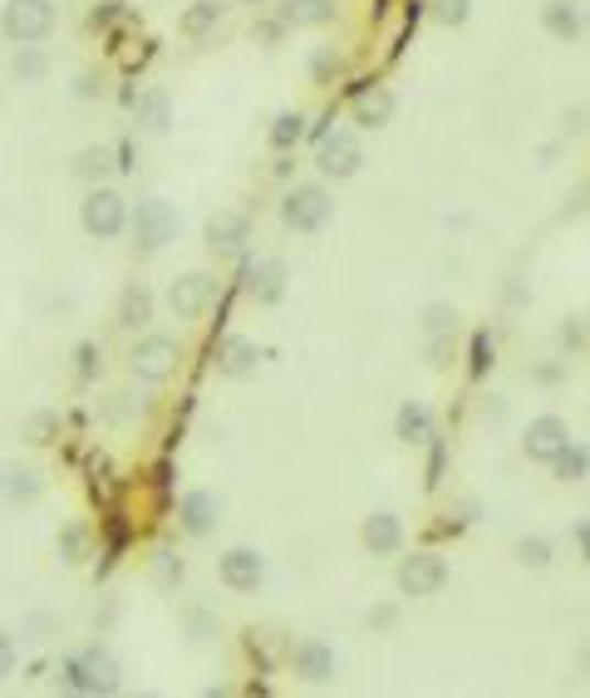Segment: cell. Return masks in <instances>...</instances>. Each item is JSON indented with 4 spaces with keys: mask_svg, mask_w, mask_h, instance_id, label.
<instances>
[{
    "mask_svg": "<svg viewBox=\"0 0 590 698\" xmlns=\"http://www.w3.org/2000/svg\"><path fill=\"white\" fill-rule=\"evenodd\" d=\"M360 542L369 556H398V546H404V522H398L394 512H369L364 526H360Z\"/></svg>",
    "mask_w": 590,
    "mask_h": 698,
    "instance_id": "cell-17",
    "label": "cell"
},
{
    "mask_svg": "<svg viewBox=\"0 0 590 698\" xmlns=\"http://www.w3.org/2000/svg\"><path fill=\"white\" fill-rule=\"evenodd\" d=\"M221 15H227V0H193V6L183 10V20H177V30H183L187 40H203L217 30Z\"/></svg>",
    "mask_w": 590,
    "mask_h": 698,
    "instance_id": "cell-24",
    "label": "cell"
},
{
    "mask_svg": "<svg viewBox=\"0 0 590 698\" xmlns=\"http://www.w3.org/2000/svg\"><path fill=\"white\" fill-rule=\"evenodd\" d=\"M281 20H286L291 30L330 25V20H335V0H286V6H281Z\"/></svg>",
    "mask_w": 590,
    "mask_h": 698,
    "instance_id": "cell-25",
    "label": "cell"
},
{
    "mask_svg": "<svg viewBox=\"0 0 590 698\" xmlns=\"http://www.w3.org/2000/svg\"><path fill=\"white\" fill-rule=\"evenodd\" d=\"M551 472H556L561 482H586V478H590V448H586V443H576V438H571L561 452H556Z\"/></svg>",
    "mask_w": 590,
    "mask_h": 698,
    "instance_id": "cell-28",
    "label": "cell"
},
{
    "mask_svg": "<svg viewBox=\"0 0 590 698\" xmlns=\"http://www.w3.org/2000/svg\"><path fill=\"white\" fill-rule=\"evenodd\" d=\"M256 364H261L256 340H241V335H231V340L217 349V369H221L227 379H247V374H256Z\"/></svg>",
    "mask_w": 590,
    "mask_h": 698,
    "instance_id": "cell-22",
    "label": "cell"
},
{
    "mask_svg": "<svg viewBox=\"0 0 590 698\" xmlns=\"http://www.w3.org/2000/svg\"><path fill=\"white\" fill-rule=\"evenodd\" d=\"M133 123H139V133H148V139H163V133L173 129V94H167L163 84L139 89L133 94Z\"/></svg>",
    "mask_w": 590,
    "mask_h": 698,
    "instance_id": "cell-14",
    "label": "cell"
},
{
    "mask_svg": "<svg viewBox=\"0 0 590 698\" xmlns=\"http://www.w3.org/2000/svg\"><path fill=\"white\" fill-rule=\"evenodd\" d=\"M59 556H65V560L84 556V526H65V532H59Z\"/></svg>",
    "mask_w": 590,
    "mask_h": 698,
    "instance_id": "cell-36",
    "label": "cell"
},
{
    "mask_svg": "<svg viewBox=\"0 0 590 698\" xmlns=\"http://www.w3.org/2000/svg\"><path fill=\"white\" fill-rule=\"evenodd\" d=\"M468 15H472V0H434V20H438V25L458 30V25H468Z\"/></svg>",
    "mask_w": 590,
    "mask_h": 698,
    "instance_id": "cell-33",
    "label": "cell"
},
{
    "mask_svg": "<svg viewBox=\"0 0 590 698\" xmlns=\"http://www.w3.org/2000/svg\"><path fill=\"white\" fill-rule=\"evenodd\" d=\"M59 684H65L69 694H119L123 674H119V659H113L109 650L89 644V650L69 654V659L59 664Z\"/></svg>",
    "mask_w": 590,
    "mask_h": 698,
    "instance_id": "cell-1",
    "label": "cell"
},
{
    "mask_svg": "<svg viewBox=\"0 0 590 698\" xmlns=\"http://www.w3.org/2000/svg\"><path fill=\"white\" fill-rule=\"evenodd\" d=\"M576 546H581V556H586V566H590V522H581V526H576Z\"/></svg>",
    "mask_w": 590,
    "mask_h": 698,
    "instance_id": "cell-42",
    "label": "cell"
},
{
    "mask_svg": "<svg viewBox=\"0 0 590 698\" xmlns=\"http://www.w3.org/2000/svg\"><path fill=\"white\" fill-rule=\"evenodd\" d=\"M129 217H133L129 197H123L119 187H109V183L89 187V193H84V203H79V227L89 231L94 241L123 237V231H129Z\"/></svg>",
    "mask_w": 590,
    "mask_h": 698,
    "instance_id": "cell-2",
    "label": "cell"
},
{
    "mask_svg": "<svg viewBox=\"0 0 590 698\" xmlns=\"http://www.w3.org/2000/svg\"><path fill=\"white\" fill-rule=\"evenodd\" d=\"M488 355H492V340L478 335V340H472V374H488Z\"/></svg>",
    "mask_w": 590,
    "mask_h": 698,
    "instance_id": "cell-40",
    "label": "cell"
},
{
    "mask_svg": "<svg viewBox=\"0 0 590 698\" xmlns=\"http://www.w3.org/2000/svg\"><path fill=\"white\" fill-rule=\"evenodd\" d=\"M153 576H157V586H177V580H183V560L163 546V552L153 556Z\"/></svg>",
    "mask_w": 590,
    "mask_h": 698,
    "instance_id": "cell-34",
    "label": "cell"
},
{
    "mask_svg": "<svg viewBox=\"0 0 590 698\" xmlns=\"http://www.w3.org/2000/svg\"><path fill=\"white\" fill-rule=\"evenodd\" d=\"M335 74H340V55H335V45H315V55H310V84H335Z\"/></svg>",
    "mask_w": 590,
    "mask_h": 698,
    "instance_id": "cell-32",
    "label": "cell"
},
{
    "mask_svg": "<svg viewBox=\"0 0 590 698\" xmlns=\"http://www.w3.org/2000/svg\"><path fill=\"white\" fill-rule=\"evenodd\" d=\"M187 630H193V640L203 644L207 634H212V615H207V610H187Z\"/></svg>",
    "mask_w": 590,
    "mask_h": 698,
    "instance_id": "cell-39",
    "label": "cell"
},
{
    "mask_svg": "<svg viewBox=\"0 0 590 698\" xmlns=\"http://www.w3.org/2000/svg\"><path fill=\"white\" fill-rule=\"evenodd\" d=\"M10 74H15L20 84H40V79L50 74L45 50H40V45H20V50H15V59H10Z\"/></svg>",
    "mask_w": 590,
    "mask_h": 698,
    "instance_id": "cell-29",
    "label": "cell"
},
{
    "mask_svg": "<svg viewBox=\"0 0 590 698\" xmlns=\"http://www.w3.org/2000/svg\"><path fill=\"white\" fill-rule=\"evenodd\" d=\"M566 443H571V428H566V418H556V414L532 418V423H526V433H522V452L532 462H546V468L556 462V452H561Z\"/></svg>",
    "mask_w": 590,
    "mask_h": 698,
    "instance_id": "cell-12",
    "label": "cell"
},
{
    "mask_svg": "<svg viewBox=\"0 0 590 698\" xmlns=\"http://www.w3.org/2000/svg\"><path fill=\"white\" fill-rule=\"evenodd\" d=\"M129 231H133V247L143 257H157L167 241L177 237V211L163 203V197H139L133 203V217H129Z\"/></svg>",
    "mask_w": 590,
    "mask_h": 698,
    "instance_id": "cell-6",
    "label": "cell"
},
{
    "mask_svg": "<svg viewBox=\"0 0 590 698\" xmlns=\"http://www.w3.org/2000/svg\"><path fill=\"white\" fill-rule=\"evenodd\" d=\"M286 30H291V25H286V20H261V25H256V40H261V45H266V50H271V45H276V40H281V35H286Z\"/></svg>",
    "mask_w": 590,
    "mask_h": 698,
    "instance_id": "cell-38",
    "label": "cell"
},
{
    "mask_svg": "<svg viewBox=\"0 0 590 698\" xmlns=\"http://www.w3.org/2000/svg\"><path fill=\"white\" fill-rule=\"evenodd\" d=\"M335 664H340V659H335V650L325 640H301L291 650V669L301 674L305 684H330L335 679Z\"/></svg>",
    "mask_w": 590,
    "mask_h": 698,
    "instance_id": "cell-16",
    "label": "cell"
},
{
    "mask_svg": "<svg viewBox=\"0 0 590 698\" xmlns=\"http://www.w3.org/2000/svg\"><path fill=\"white\" fill-rule=\"evenodd\" d=\"M94 94H99V84H94V74H84V79H79V99H94Z\"/></svg>",
    "mask_w": 590,
    "mask_h": 698,
    "instance_id": "cell-43",
    "label": "cell"
},
{
    "mask_svg": "<svg viewBox=\"0 0 590 698\" xmlns=\"http://www.w3.org/2000/svg\"><path fill=\"white\" fill-rule=\"evenodd\" d=\"M369 625H374L379 634H384V630H394V625H398V606H394V600H384V606H374V610H369Z\"/></svg>",
    "mask_w": 590,
    "mask_h": 698,
    "instance_id": "cell-37",
    "label": "cell"
},
{
    "mask_svg": "<svg viewBox=\"0 0 590 698\" xmlns=\"http://www.w3.org/2000/svg\"><path fill=\"white\" fill-rule=\"evenodd\" d=\"M148 320H153V295L133 281L129 291H123V301H119V325H123V330H148Z\"/></svg>",
    "mask_w": 590,
    "mask_h": 698,
    "instance_id": "cell-26",
    "label": "cell"
},
{
    "mask_svg": "<svg viewBox=\"0 0 590 698\" xmlns=\"http://www.w3.org/2000/svg\"><path fill=\"white\" fill-rule=\"evenodd\" d=\"M40 492H45V482H40L35 468H20V462H6V468H0V497H6V502L30 506V502H40Z\"/></svg>",
    "mask_w": 590,
    "mask_h": 698,
    "instance_id": "cell-21",
    "label": "cell"
},
{
    "mask_svg": "<svg viewBox=\"0 0 590 698\" xmlns=\"http://www.w3.org/2000/svg\"><path fill=\"white\" fill-rule=\"evenodd\" d=\"M330 217H335V197L325 193V183H295V187H286V197H281V221H286L291 231H301V237L325 231Z\"/></svg>",
    "mask_w": 590,
    "mask_h": 698,
    "instance_id": "cell-4",
    "label": "cell"
},
{
    "mask_svg": "<svg viewBox=\"0 0 590 698\" xmlns=\"http://www.w3.org/2000/svg\"><path fill=\"white\" fill-rule=\"evenodd\" d=\"M55 25H59L55 0H6V10H0V35L10 45H40V40L55 35Z\"/></svg>",
    "mask_w": 590,
    "mask_h": 698,
    "instance_id": "cell-3",
    "label": "cell"
},
{
    "mask_svg": "<svg viewBox=\"0 0 590 698\" xmlns=\"http://www.w3.org/2000/svg\"><path fill=\"white\" fill-rule=\"evenodd\" d=\"M586 6L581 0H546L542 6V30L551 40H561V45H576V40L586 35Z\"/></svg>",
    "mask_w": 590,
    "mask_h": 698,
    "instance_id": "cell-15",
    "label": "cell"
},
{
    "mask_svg": "<svg viewBox=\"0 0 590 698\" xmlns=\"http://www.w3.org/2000/svg\"><path fill=\"white\" fill-rule=\"evenodd\" d=\"M221 522V497L207 492V488H193L177 497V526H183L187 536H212Z\"/></svg>",
    "mask_w": 590,
    "mask_h": 698,
    "instance_id": "cell-13",
    "label": "cell"
},
{
    "mask_svg": "<svg viewBox=\"0 0 590 698\" xmlns=\"http://www.w3.org/2000/svg\"><path fill=\"white\" fill-rule=\"evenodd\" d=\"M247 291L256 295V305H276L281 295H286V266L261 257L256 266H247Z\"/></svg>",
    "mask_w": 590,
    "mask_h": 698,
    "instance_id": "cell-20",
    "label": "cell"
},
{
    "mask_svg": "<svg viewBox=\"0 0 590 698\" xmlns=\"http://www.w3.org/2000/svg\"><path fill=\"white\" fill-rule=\"evenodd\" d=\"M237 6H266V0H237Z\"/></svg>",
    "mask_w": 590,
    "mask_h": 698,
    "instance_id": "cell-44",
    "label": "cell"
},
{
    "mask_svg": "<svg viewBox=\"0 0 590 698\" xmlns=\"http://www.w3.org/2000/svg\"><path fill=\"white\" fill-rule=\"evenodd\" d=\"M315 167H320L325 183H350L364 167V143L354 129H325L315 139Z\"/></svg>",
    "mask_w": 590,
    "mask_h": 698,
    "instance_id": "cell-5",
    "label": "cell"
},
{
    "mask_svg": "<svg viewBox=\"0 0 590 698\" xmlns=\"http://www.w3.org/2000/svg\"><path fill=\"white\" fill-rule=\"evenodd\" d=\"M212 301H217V281L207 276V271H187V276H177L167 285V310H173L177 320H203Z\"/></svg>",
    "mask_w": 590,
    "mask_h": 698,
    "instance_id": "cell-10",
    "label": "cell"
},
{
    "mask_svg": "<svg viewBox=\"0 0 590 698\" xmlns=\"http://www.w3.org/2000/svg\"><path fill=\"white\" fill-rule=\"evenodd\" d=\"M305 139V113H295V109H281L276 119H271V129H266V143L276 148V153H295V143Z\"/></svg>",
    "mask_w": 590,
    "mask_h": 698,
    "instance_id": "cell-27",
    "label": "cell"
},
{
    "mask_svg": "<svg viewBox=\"0 0 590 698\" xmlns=\"http://www.w3.org/2000/svg\"><path fill=\"white\" fill-rule=\"evenodd\" d=\"M394 109L398 99L384 89V84H369V89L354 99V123L360 129H384V123H394Z\"/></svg>",
    "mask_w": 590,
    "mask_h": 698,
    "instance_id": "cell-19",
    "label": "cell"
},
{
    "mask_svg": "<svg viewBox=\"0 0 590 698\" xmlns=\"http://www.w3.org/2000/svg\"><path fill=\"white\" fill-rule=\"evenodd\" d=\"M251 241V217L241 207H221L212 211V221H207V251L212 257H241Z\"/></svg>",
    "mask_w": 590,
    "mask_h": 698,
    "instance_id": "cell-11",
    "label": "cell"
},
{
    "mask_svg": "<svg viewBox=\"0 0 590 698\" xmlns=\"http://www.w3.org/2000/svg\"><path fill=\"white\" fill-rule=\"evenodd\" d=\"M442 586H448V560L438 552H414L398 560V590L414 600H434L442 596Z\"/></svg>",
    "mask_w": 590,
    "mask_h": 698,
    "instance_id": "cell-7",
    "label": "cell"
},
{
    "mask_svg": "<svg viewBox=\"0 0 590 698\" xmlns=\"http://www.w3.org/2000/svg\"><path fill=\"white\" fill-rule=\"evenodd\" d=\"M50 428H55V414H35V418H30V443H50L45 438Z\"/></svg>",
    "mask_w": 590,
    "mask_h": 698,
    "instance_id": "cell-41",
    "label": "cell"
},
{
    "mask_svg": "<svg viewBox=\"0 0 590 698\" xmlns=\"http://www.w3.org/2000/svg\"><path fill=\"white\" fill-rule=\"evenodd\" d=\"M20 664V640L10 630H0V679H10Z\"/></svg>",
    "mask_w": 590,
    "mask_h": 698,
    "instance_id": "cell-35",
    "label": "cell"
},
{
    "mask_svg": "<svg viewBox=\"0 0 590 698\" xmlns=\"http://www.w3.org/2000/svg\"><path fill=\"white\" fill-rule=\"evenodd\" d=\"M217 580L231 596H256L261 580H266V556L256 546H231V552L217 556Z\"/></svg>",
    "mask_w": 590,
    "mask_h": 698,
    "instance_id": "cell-8",
    "label": "cell"
},
{
    "mask_svg": "<svg viewBox=\"0 0 590 698\" xmlns=\"http://www.w3.org/2000/svg\"><path fill=\"white\" fill-rule=\"evenodd\" d=\"M177 359H183V349H177L173 335H139L129 364L139 379H148V384H163L167 374H177Z\"/></svg>",
    "mask_w": 590,
    "mask_h": 698,
    "instance_id": "cell-9",
    "label": "cell"
},
{
    "mask_svg": "<svg viewBox=\"0 0 590 698\" xmlns=\"http://www.w3.org/2000/svg\"><path fill=\"white\" fill-rule=\"evenodd\" d=\"M123 167V157H119V148H109V143H99V148H84L79 157H74V173L84 177L89 187H99L109 173H119Z\"/></svg>",
    "mask_w": 590,
    "mask_h": 698,
    "instance_id": "cell-23",
    "label": "cell"
},
{
    "mask_svg": "<svg viewBox=\"0 0 590 698\" xmlns=\"http://www.w3.org/2000/svg\"><path fill=\"white\" fill-rule=\"evenodd\" d=\"M394 438L408 443V448H418V443H434V408L424 404V399H404L394 414Z\"/></svg>",
    "mask_w": 590,
    "mask_h": 698,
    "instance_id": "cell-18",
    "label": "cell"
},
{
    "mask_svg": "<svg viewBox=\"0 0 590 698\" xmlns=\"http://www.w3.org/2000/svg\"><path fill=\"white\" fill-rule=\"evenodd\" d=\"M424 330L428 335H452V330H458V305H452V301H434L424 310Z\"/></svg>",
    "mask_w": 590,
    "mask_h": 698,
    "instance_id": "cell-30",
    "label": "cell"
},
{
    "mask_svg": "<svg viewBox=\"0 0 590 698\" xmlns=\"http://www.w3.org/2000/svg\"><path fill=\"white\" fill-rule=\"evenodd\" d=\"M516 552V560H522V566H551V542H546V536H522V542L512 546Z\"/></svg>",
    "mask_w": 590,
    "mask_h": 698,
    "instance_id": "cell-31",
    "label": "cell"
}]
</instances>
